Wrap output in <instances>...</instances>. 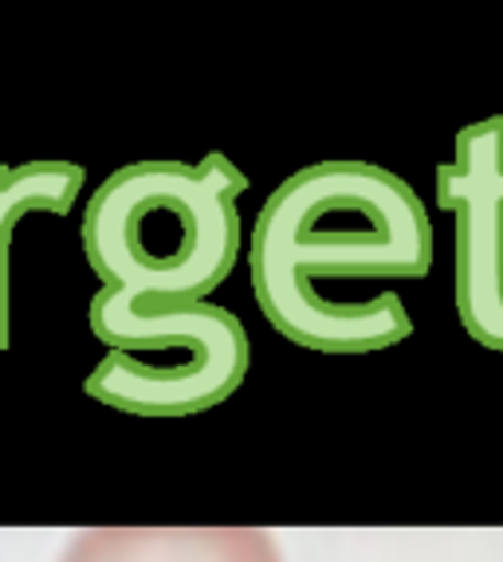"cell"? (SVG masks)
<instances>
[{
  "label": "cell",
  "mask_w": 503,
  "mask_h": 562,
  "mask_svg": "<svg viewBox=\"0 0 503 562\" xmlns=\"http://www.w3.org/2000/svg\"><path fill=\"white\" fill-rule=\"evenodd\" d=\"M433 221L405 178L373 161H315L271 189L248 240L252 295L291 347L378 355L413 335L393 291L346 307L338 283L425 280Z\"/></svg>",
  "instance_id": "obj_1"
},
{
  "label": "cell",
  "mask_w": 503,
  "mask_h": 562,
  "mask_svg": "<svg viewBox=\"0 0 503 562\" xmlns=\"http://www.w3.org/2000/svg\"><path fill=\"white\" fill-rule=\"evenodd\" d=\"M248 173L224 154L114 169L83 209V256L103 288L154 307L205 303L236 268Z\"/></svg>",
  "instance_id": "obj_2"
},
{
  "label": "cell",
  "mask_w": 503,
  "mask_h": 562,
  "mask_svg": "<svg viewBox=\"0 0 503 562\" xmlns=\"http://www.w3.org/2000/svg\"><path fill=\"white\" fill-rule=\"evenodd\" d=\"M107 358L83 378V394L131 417H193L216 409L248 378V327L228 307H154L99 288L87 307Z\"/></svg>",
  "instance_id": "obj_3"
},
{
  "label": "cell",
  "mask_w": 503,
  "mask_h": 562,
  "mask_svg": "<svg viewBox=\"0 0 503 562\" xmlns=\"http://www.w3.org/2000/svg\"><path fill=\"white\" fill-rule=\"evenodd\" d=\"M433 178L437 205L452 213L457 319L476 347L503 355V114L465 126Z\"/></svg>",
  "instance_id": "obj_4"
},
{
  "label": "cell",
  "mask_w": 503,
  "mask_h": 562,
  "mask_svg": "<svg viewBox=\"0 0 503 562\" xmlns=\"http://www.w3.org/2000/svg\"><path fill=\"white\" fill-rule=\"evenodd\" d=\"M59 562H283L264 527H91Z\"/></svg>",
  "instance_id": "obj_5"
},
{
  "label": "cell",
  "mask_w": 503,
  "mask_h": 562,
  "mask_svg": "<svg viewBox=\"0 0 503 562\" xmlns=\"http://www.w3.org/2000/svg\"><path fill=\"white\" fill-rule=\"evenodd\" d=\"M87 169L75 161L0 166V350L12 342V236L29 213L67 216L79 201Z\"/></svg>",
  "instance_id": "obj_6"
}]
</instances>
